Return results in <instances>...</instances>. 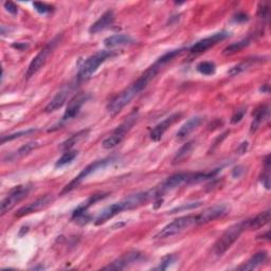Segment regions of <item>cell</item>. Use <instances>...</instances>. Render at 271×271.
Returning a JSON list of instances; mask_svg holds the SVG:
<instances>
[{"mask_svg": "<svg viewBox=\"0 0 271 271\" xmlns=\"http://www.w3.org/2000/svg\"><path fill=\"white\" fill-rule=\"evenodd\" d=\"M87 100L88 96L86 93L75 94V96L68 102L67 108L64 112V116H63V121H69V120L77 117Z\"/></svg>", "mask_w": 271, "mask_h": 271, "instance_id": "8fae6325", "label": "cell"}, {"mask_svg": "<svg viewBox=\"0 0 271 271\" xmlns=\"http://www.w3.org/2000/svg\"><path fill=\"white\" fill-rule=\"evenodd\" d=\"M30 191H31V186L29 185L18 186L15 188H13V190L9 193L8 196L2 200L1 208H0L1 215H4L5 213L11 211L17 204H20L22 199L26 198Z\"/></svg>", "mask_w": 271, "mask_h": 271, "instance_id": "ba28073f", "label": "cell"}, {"mask_svg": "<svg viewBox=\"0 0 271 271\" xmlns=\"http://www.w3.org/2000/svg\"><path fill=\"white\" fill-rule=\"evenodd\" d=\"M229 35L230 34L228 32H218L213 34L212 36L206 37V39L197 42L196 43H194L190 49V52L192 54H199V53L206 52L207 50H209L211 47L215 46L218 42L226 40Z\"/></svg>", "mask_w": 271, "mask_h": 271, "instance_id": "9c48e42d", "label": "cell"}, {"mask_svg": "<svg viewBox=\"0 0 271 271\" xmlns=\"http://www.w3.org/2000/svg\"><path fill=\"white\" fill-rule=\"evenodd\" d=\"M156 199V190H150L147 192L137 193L135 195H130L127 198H124L123 200L119 201V203L113 204L109 207L105 208V209L99 214V216L96 218V225H102L106 222H108L109 219L115 217L118 214L122 213L126 210H132L137 209L143 205L148 203L149 200Z\"/></svg>", "mask_w": 271, "mask_h": 271, "instance_id": "6da1fadb", "label": "cell"}, {"mask_svg": "<svg viewBox=\"0 0 271 271\" xmlns=\"http://www.w3.org/2000/svg\"><path fill=\"white\" fill-rule=\"evenodd\" d=\"M193 147H194V143H193V142H188V143H186L185 146H182V147L178 150L177 154H176L175 158H174V160H173L174 165H177V163L184 162L186 159H188V157L190 156L191 153H192Z\"/></svg>", "mask_w": 271, "mask_h": 271, "instance_id": "cb8c5ba5", "label": "cell"}, {"mask_svg": "<svg viewBox=\"0 0 271 271\" xmlns=\"http://www.w3.org/2000/svg\"><path fill=\"white\" fill-rule=\"evenodd\" d=\"M33 7L41 14H47L53 11L52 5L43 2H33Z\"/></svg>", "mask_w": 271, "mask_h": 271, "instance_id": "1f68e13d", "label": "cell"}, {"mask_svg": "<svg viewBox=\"0 0 271 271\" xmlns=\"http://www.w3.org/2000/svg\"><path fill=\"white\" fill-rule=\"evenodd\" d=\"M243 173H244L243 167H235L234 169H233L232 176H233V177H234V178H238L239 176H241Z\"/></svg>", "mask_w": 271, "mask_h": 271, "instance_id": "74e56055", "label": "cell"}, {"mask_svg": "<svg viewBox=\"0 0 271 271\" xmlns=\"http://www.w3.org/2000/svg\"><path fill=\"white\" fill-rule=\"evenodd\" d=\"M265 165H264V169H263V175L261 181L263 186L269 190L270 188V157L267 156L266 159H265Z\"/></svg>", "mask_w": 271, "mask_h": 271, "instance_id": "f1b7e54d", "label": "cell"}, {"mask_svg": "<svg viewBox=\"0 0 271 271\" xmlns=\"http://www.w3.org/2000/svg\"><path fill=\"white\" fill-rule=\"evenodd\" d=\"M176 261H177V256L174 255V254H168V255H167V256L162 258L161 262H160V265L158 267H157V269L166 270L169 266H171V265H173Z\"/></svg>", "mask_w": 271, "mask_h": 271, "instance_id": "4dcf8cb0", "label": "cell"}, {"mask_svg": "<svg viewBox=\"0 0 271 271\" xmlns=\"http://www.w3.org/2000/svg\"><path fill=\"white\" fill-rule=\"evenodd\" d=\"M79 155L78 150H66V153L63 154V156L61 158L56 161L55 163V167H65L69 163H71L75 158H77Z\"/></svg>", "mask_w": 271, "mask_h": 271, "instance_id": "484cf974", "label": "cell"}, {"mask_svg": "<svg viewBox=\"0 0 271 271\" xmlns=\"http://www.w3.org/2000/svg\"><path fill=\"white\" fill-rule=\"evenodd\" d=\"M142 258V253L138 251H132L128 252L121 257H119L118 260L113 261L108 266L104 267V269H111V270H121L129 267L130 265H134L135 263H138Z\"/></svg>", "mask_w": 271, "mask_h": 271, "instance_id": "5bb4252c", "label": "cell"}, {"mask_svg": "<svg viewBox=\"0 0 271 271\" xmlns=\"http://www.w3.org/2000/svg\"><path fill=\"white\" fill-rule=\"evenodd\" d=\"M60 41H61V36L59 35V36L54 37V39L51 42H49L47 45L41 50L39 54H37L35 58L32 60V62L30 63L27 73H26L27 79L34 77V74H36L43 66L46 65V63L48 62L49 58L53 53L54 49H55L56 46H58V43L60 42Z\"/></svg>", "mask_w": 271, "mask_h": 271, "instance_id": "5b68a950", "label": "cell"}, {"mask_svg": "<svg viewBox=\"0 0 271 271\" xmlns=\"http://www.w3.org/2000/svg\"><path fill=\"white\" fill-rule=\"evenodd\" d=\"M74 91V86L73 85H67L66 87L63 88L62 90H60L58 92V94L50 101L49 104L46 106L45 111L47 113L56 111L58 109L62 108L63 106L65 105V103L67 102V100L71 97V94Z\"/></svg>", "mask_w": 271, "mask_h": 271, "instance_id": "7c38bea8", "label": "cell"}, {"mask_svg": "<svg viewBox=\"0 0 271 271\" xmlns=\"http://www.w3.org/2000/svg\"><path fill=\"white\" fill-rule=\"evenodd\" d=\"M249 43H250L249 40H244V41H241V42H238L232 43V45L228 46V47H227L224 50V54L225 55H231V54H234L236 52H239L245 47H247Z\"/></svg>", "mask_w": 271, "mask_h": 271, "instance_id": "4316f807", "label": "cell"}, {"mask_svg": "<svg viewBox=\"0 0 271 271\" xmlns=\"http://www.w3.org/2000/svg\"><path fill=\"white\" fill-rule=\"evenodd\" d=\"M270 220V210H266L258 214L254 218L244 220L245 228L248 230H257L266 226Z\"/></svg>", "mask_w": 271, "mask_h": 271, "instance_id": "ac0fdd59", "label": "cell"}, {"mask_svg": "<svg viewBox=\"0 0 271 271\" xmlns=\"http://www.w3.org/2000/svg\"><path fill=\"white\" fill-rule=\"evenodd\" d=\"M194 226H197V215H188L176 218L172 223L167 225L165 228H162L156 235V238L173 237Z\"/></svg>", "mask_w": 271, "mask_h": 271, "instance_id": "277c9868", "label": "cell"}, {"mask_svg": "<svg viewBox=\"0 0 271 271\" xmlns=\"http://www.w3.org/2000/svg\"><path fill=\"white\" fill-rule=\"evenodd\" d=\"M90 129H83L78 131L77 134L72 135L70 138H68L66 141L63 142L61 144V148L63 150H70L74 146H77L80 142L85 140L86 138L89 135Z\"/></svg>", "mask_w": 271, "mask_h": 271, "instance_id": "44dd1931", "label": "cell"}, {"mask_svg": "<svg viewBox=\"0 0 271 271\" xmlns=\"http://www.w3.org/2000/svg\"><path fill=\"white\" fill-rule=\"evenodd\" d=\"M200 206L199 203H195V204H187V205H184V206H181L179 208H176V209L172 210L171 213H176V212H178V211H182V210H190V209H193V208H196Z\"/></svg>", "mask_w": 271, "mask_h": 271, "instance_id": "d590c367", "label": "cell"}, {"mask_svg": "<svg viewBox=\"0 0 271 271\" xmlns=\"http://www.w3.org/2000/svg\"><path fill=\"white\" fill-rule=\"evenodd\" d=\"M247 148H248V142H244L243 144H241V146L238 147L237 153L238 154H245L246 152H247Z\"/></svg>", "mask_w": 271, "mask_h": 271, "instance_id": "f35d334b", "label": "cell"}, {"mask_svg": "<svg viewBox=\"0 0 271 271\" xmlns=\"http://www.w3.org/2000/svg\"><path fill=\"white\" fill-rule=\"evenodd\" d=\"M113 22H115V14L111 10L107 11L89 28V33L97 34L102 32V31L110 28Z\"/></svg>", "mask_w": 271, "mask_h": 271, "instance_id": "e0dca14e", "label": "cell"}, {"mask_svg": "<svg viewBox=\"0 0 271 271\" xmlns=\"http://www.w3.org/2000/svg\"><path fill=\"white\" fill-rule=\"evenodd\" d=\"M203 121H204V118L200 116H195L190 120H188V121L181 126L180 129L177 132V135H176L177 139L179 141L186 140L195 129H197L199 127V125L203 123Z\"/></svg>", "mask_w": 271, "mask_h": 271, "instance_id": "2e32d148", "label": "cell"}, {"mask_svg": "<svg viewBox=\"0 0 271 271\" xmlns=\"http://www.w3.org/2000/svg\"><path fill=\"white\" fill-rule=\"evenodd\" d=\"M52 200H53V197L51 196V195H45V196L36 199L35 201L29 204L28 206L22 207L21 209L17 211L16 216L17 217H22V216L29 215V214H32V213H35L37 211H41L42 209H45L46 207H48L50 204L52 203Z\"/></svg>", "mask_w": 271, "mask_h": 271, "instance_id": "9a60e30c", "label": "cell"}, {"mask_svg": "<svg viewBox=\"0 0 271 271\" xmlns=\"http://www.w3.org/2000/svg\"><path fill=\"white\" fill-rule=\"evenodd\" d=\"M141 90L136 86L135 83L130 85L128 88H126V89L117 94V96L110 101L108 105H107V111L112 116L117 115V113L121 111L126 105L129 104L130 101Z\"/></svg>", "mask_w": 271, "mask_h": 271, "instance_id": "8992f818", "label": "cell"}, {"mask_svg": "<svg viewBox=\"0 0 271 271\" xmlns=\"http://www.w3.org/2000/svg\"><path fill=\"white\" fill-rule=\"evenodd\" d=\"M234 21H248V16L246 14H243V13L237 14L236 17L234 18Z\"/></svg>", "mask_w": 271, "mask_h": 271, "instance_id": "ab89813d", "label": "cell"}, {"mask_svg": "<svg viewBox=\"0 0 271 271\" xmlns=\"http://www.w3.org/2000/svg\"><path fill=\"white\" fill-rule=\"evenodd\" d=\"M269 116V107L267 105L260 106L253 112V121L251 124V131H255L261 124L266 121Z\"/></svg>", "mask_w": 271, "mask_h": 271, "instance_id": "7402d4cb", "label": "cell"}, {"mask_svg": "<svg viewBox=\"0 0 271 271\" xmlns=\"http://www.w3.org/2000/svg\"><path fill=\"white\" fill-rule=\"evenodd\" d=\"M131 42H134V40L127 34H115L109 37H107L104 41V45L106 48L113 49L118 47H122L126 45H130Z\"/></svg>", "mask_w": 271, "mask_h": 271, "instance_id": "ffe728a7", "label": "cell"}, {"mask_svg": "<svg viewBox=\"0 0 271 271\" xmlns=\"http://www.w3.org/2000/svg\"><path fill=\"white\" fill-rule=\"evenodd\" d=\"M268 88H269V86L268 85H265V87L263 88V87H261V91H266V92H268Z\"/></svg>", "mask_w": 271, "mask_h": 271, "instance_id": "b9f144b4", "label": "cell"}, {"mask_svg": "<svg viewBox=\"0 0 271 271\" xmlns=\"http://www.w3.org/2000/svg\"><path fill=\"white\" fill-rule=\"evenodd\" d=\"M216 66L212 62H201L197 65V71L204 75H212L215 73Z\"/></svg>", "mask_w": 271, "mask_h": 271, "instance_id": "83f0119b", "label": "cell"}, {"mask_svg": "<svg viewBox=\"0 0 271 271\" xmlns=\"http://www.w3.org/2000/svg\"><path fill=\"white\" fill-rule=\"evenodd\" d=\"M181 113L180 112H176L173 113L169 117L166 118L163 121H161L160 123L157 124L155 127L153 128V130L150 131V139L153 141H160L161 138L163 137V135L166 134V131L171 127V126L178 121V120L181 118Z\"/></svg>", "mask_w": 271, "mask_h": 271, "instance_id": "4fadbf2b", "label": "cell"}, {"mask_svg": "<svg viewBox=\"0 0 271 271\" xmlns=\"http://www.w3.org/2000/svg\"><path fill=\"white\" fill-rule=\"evenodd\" d=\"M268 11L267 5H263V9H258V16L261 18H266L268 16Z\"/></svg>", "mask_w": 271, "mask_h": 271, "instance_id": "8d00e7d4", "label": "cell"}, {"mask_svg": "<svg viewBox=\"0 0 271 271\" xmlns=\"http://www.w3.org/2000/svg\"><path fill=\"white\" fill-rule=\"evenodd\" d=\"M113 162H116V159L115 158H106V159H102V160H98V161H94L92 162L91 165H89L88 167H86L83 171H82L77 177H75L70 184L67 185L65 187L64 190H63V194L64 193H68V192H70L72 191L73 188H78L82 182H83L88 176H90L91 174L93 173H96L97 171H99V169H102V168H105L106 167H108L110 165H112Z\"/></svg>", "mask_w": 271, "mask_h": 271, "instance_id": "52a82bcc", "label": "cell"}, {"mask_svg": "<svg viewBox=\"0 0 271 271\" xmlns=\"http://www.w3.org/2000/svg\"><path fill=\"white\" fill-rule=\"evenodd\" d=\"M3 5H4V9L7 10V11L9 12V13L13 14V15L17 14L18 8H17V5H16L14 2H12V1H5V2L3 3Z\"/></svg>", "mask_w": 271, "mask_h": 271, "instance_id": "e575fe53", "label": "cell"}, {"mask_svg": "<svg viewBox=\"0 0 271 271\" xmlns=\"http://www.w3.org/2000/svg\"><path fill=\"white\" fill-rule=\"evenodd\" d=\"M39 142H29L27 144H24V146H22L21 147L18 148V150H16V152L12 155L11 158H13V159H18V158H21V157H24V156H27L28 154H30L32 150L36 149L37 147H39Z\"/></svg>", "mask_w": 271, "mask_h": 271, "instance_id": "d4e9b609", "label": "cell"}, {"mask_svg": "<svg viewBox=\"0 0 271 271\" xmlns=\"http://www.w3.org/2000/svg\"><path fill=\"white\" fill-rule=\"evenodd\" d=\"M37 131V129H34V128H30V129H26V130H21V131H18V132H15V134H11V135H8V136H2L1 137V143H5V142H8V141H12V140H15L17 139V138H21L23 136H28L30 134H33V132Z\"/></svg>", "mask_w": 271, "mask_h": 271, "instance_id": "f546056e", "label": "cell"}, {"mask_svg": "<svg viewBox=\"0 0 271 271\" xmlns=\"http://www.w3.org/2000/svg\"><path fill=\"white\" fill-rule=\"evenodd\" d=\"M268 258V253L266 251H261V252H257L249 260L244 263L242 266H239L237 269L238 270H245V271H248V270H254L256 268H258L263 265L265 262L267 261Z\"/></svg>", "mask_w": 271, "mask_h": 271, "instance_id": "d6986e66", "label": "cell"}, {"mask_svg": "<svg viewBox=\"0 0 271 271\" xmlns=\"http://www.w3.org/2000/svg\"><path fill=\"white\" fill-rule=\"evenodd\" d=\"M125 136H123L122 134H120L117 130H115L112 132V135H110L109 137H107L106 139L103 141L102 146L105 149H111L113 147H116L117 146H119L124 140Z\"/></svg>", "mask_w": 271, "mask_h": 271, "instance_id": "603a6c76", "label": "cell"}, {"mask_svg": "<svg viewBox=\"0 0 271 271\" xmlns=\"http://www.w3.org/2000/svg\"><path fill=\"white\" fill-rule=\"evenodd\" d=\"M250 65H251V62H249V61L244 62V63H241V64H238L237 66L233 67V68L231 69V70L229 71V73H230L231 75H236V74H238V73H241L242 71L246 70V69H248V68L250 67Z\"/></svg>", "mask_w": 271, "mask_h": 271, "instance_id": "d6a6232c", "label": "cell"}, {"mask_svg": "<svg viewBox=\"0 0 271 271\" xmlns=\"http://www.w3.org/2000/svg\"><path fill=\"white\" fill-rule=\"evenodd\" d=\"M245 113H246V109L245 108H241V109L236 110L234 112V115H233L232 118H231V123L232 124H237L238 122H241V120L244 118Z\"/></svg>", "mask_w": 271, "mask_h": 271, "instance_id": "836d02e7", "label": "cell"}, {"mask_svg": "<svg viewBox=\"0 0 271 271\" xmlns=\"http://www.w3.org/2000/svg\"><path fill=\"white\" fill-rule=\"evenodd\" d=\"M229 209L226 205H216L211 208H208L204 212L197 215V226L211 223L219 217H223L228 213Z\"/></svg>", "mask_w": 271, "mask_h": 271, "instance_id": "30bf717a", "label": "cell"}, {"mask_svg": "<svg viewBox=\"0 0 271 271\" xmlns=\"http://www.w3.org/2000/svg\"><path fill=\"white\" fill-rule=\"evenodd\" d=\"M245 230L246 228L244 220L241 223H237L229 227V228L223 233L222 236L217 239L216 243L214 244V254L216 256H223L226 252L232 247V245L237 241L238 237L241 236V234Z\"/></svg>", "mask_w": 271, "mask_h": 271, "instance_id": "7a4b0ae2", "label": "cell"}, {"mask_svg": "<svg viewBox=\"0 0 271 271\" xmlns=\"http://www.w3.org/2000/svg\"><path fill=\"white\" fill-rule=\"evenodd\" d=\"M113 55H115V52L113 51L103 50V51H99L96 54L89 56V58L83 63V65L80 67V70L78 73V81L84 82L89 80L92 75L97 72L99 67L109 58H112Z\"/></svg>", "mask_w": 271, "mask_h": 271, "instance_id": "3957f363", "label": "cell"}, {"mask_svg": "<svg viewBox=\"0 0 271 271\" xmlns=\"http://www.w3.org/2000/svg\"><path fill=\"white\" fill-rule=\"evenodd\" d=\"M27 47L28 45H26V43H13V48H16L18 50H22Z\"/></svg>", "mask_w": 271, "mask_h": 271, "instance_id": "60d3db41", "label": "cell"}]
</instances>
